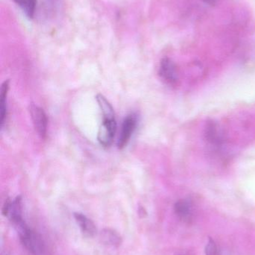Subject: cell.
Wrapping results in <instances>:
<instances>
[{"mask_svg": "<svg viewBox=\"0 0 255 255\" xmlns=\"http://www.w3.org/2000/svg\"><path fill=\"white\" fill-rule=\"evenodd\" d=\"M19 240L24 248L32 255H44L46 253L44 242L41 237L28 227L26 224L17 228Z\"/></svg>", "mask_w": 255, "mask_h": 255, "instance_id": "obj_1", "label": "cell"}, {"mask_svg": "<svg viewBox=\"0 0 255 255\" xmlns=\"http://www.w3.org/2000/svg\"><path fill=\"white\" fill-rule=\"evenodd\" d=\"M3 215L7 217L16 227L25 224L22 217V198L17 196L13 201L7 200L2 208Z\"/></svg>", "mask_w": 255, "mask_h": 255, "instance_id": "obj_2", "label": "cell"}, {"mask_svg": "<svg viewBox=\"0 0 255 255\" xmlns=\"http://www.w3.org/2000/svg\"><path fill=\"white\" fill-rule=\"evenodd\" d=\"M29 113L37 134L42 139H44L47 131V118L46 113L41 108L33 104L29 106Z\"/></svg>", "mask_w": 255, "mask_h": 255, "instance_id": "obj_3", "label": "cell"}, {"mask_svg": "<svg viewBox=\"0 0 255 255\" xmlns=\"http://www.w3.org/2000/svg\"><path fill=\"white\" fill-rule=\"evenodd\" d=\"M117 124L115 120L103 119V124L99 129L97 139L100 145L109 147L112 145L116 132Z\"/></svg>", "mask_w": 255, "mask_h": 255, "instance_id": "obj_4", "label": "cell"}, {"mask_svg": "<svg viewBox=\"0 0 255 255\" xmlns=\"http://www.w3.org/2000/svg\"><path fill=\"white\" fill-rule=\"evenodd\" d=\"M137 126V118L135 115H130L124 120L121 126V132L118 139V147L123 149L130 141L135 129Z\"/></svg>", "mask_w": 255, "mask_h": 255, "instance_id": "obj_5", "label": "cell"}, {"mask_svg": "<svg viewBox=\"0 0 255 255\" xmlns=\"http://www.w3.org/2000/svg\"><path fill=\"white\" fill-rule=\"evenodd\" d=\"M159 74L169 85H174L178 80V73L175 64L172 60L168 58L162 59L159 69Z\"/></svg>", "mask_w": 255, "mask_h": 255, "instance_id": "obj_6", "label": "cell"}, {"mask_svg": "<svg viewBox=\"0 0 255 255\" xmlns=\"http://www.w3.org/2000/svg\"><path fill=\"white\" fill-rule=\"evenodd\" d=\"M74 218L79 229L85 236L94 237L97 233V229L94 223L86 216L81 213H75Z\"/></svg>", "mask_w": 255, "mask_h": 255, "instance_id": "obj_7", "label": "cell"}, {"mask_svg": "<svg viewBox=\"0 0 255 255\" xmlns=\"http://www.w3.org/2000/svg\"><path fill=\"white\" fill-rule=\"evenodd\" d=\"M8 90L9 80H5L1 85L0 94V124L1 128L4 127L7 117V97Z\"/></svg>", "mask_w": 255, "mask_h": 255, "instance_id": "obj_8", "label": "cell"}, {"mask_svg": "<svg viewBox=\"0 0 255 255\" xmlns=\"http://www.w3.org/2000/svg\"><path fill=\"white\" fill-rule=\"evenodd\" d=\"M99 107L102 112V116L103 119L115 120V112L113 108L109 101L106 100V97L102 94H97L96 97Z\"/></svg>", "mask_w": 255, "mask_h": 255, "instance_id": "obj_9", "label": "cell"}, {"mask_svg": "<svg viewBox=\"0 0 255 255\" xmlns=\"http://www.w3.org/2000/svg\"><path fill=\"white\" fill-rule=\"evenodd\" d=\"M13 1L28 19L34 17L37 9V0H13Z\"/></svg>", "mask_w": 255, "mask_h": 255, "instance_id": "obj_10", "label": "cell"}, {"mask_svg": "<svg viewBox=\"0 0 255 255\" xmlns=\"http://www.w3.org/2000/svg\"><path fill=\"white\" fill-rule=\"evenodd\" d=\"M175 214L183 220H188L191 214V205L188 201H178L175 205Z\"/></svg>", "mask_w": 255, "mask_h": 255, "instance_id": "obj_11", "label": "cell"}, {"mask_svg": "<svg viewBox=\"0 0 255 255\" xmlns=\"http://www.w3.org/2000/svg\"><path fill=\"white\" fill-rule=\"evenodd\" d=\"M102 240L103 243L112 247H118L121 245V237L112 230L106 229L103 231L101 234Z\"/></svg>", "mask_w": 255, "mask_h": 255, "instance_id": "obj_12", "label": "cell"}, {"mask_svg": "<svg viewBox=\"0 0 255 255\" xmlns=\"http://www.w3.org/2000/svg\"><path fill=\"white\" fill-rule=\"evenodd\" d=\"M207 136H208V140L211 141V142H214V143H219L221 140L220 133L217 131V127L214 124H211L208 128Z\"/></svg>", "mask_w": 255, "mask_h": 255, "instance_id": "obj_13", "label": "cell"}, {"mask_svg": "<svg viewBox=\"0 0 255 255\" xmlns=\"http://www.w3.org/2000/svg\"><path fill=\"white\" fill-rule=\"evenodd\" d=\"M205 255H218V249H217V244L214 240L210 238L206 248H205Z\"/></svg>", "mask_w": 255, "mask_h": 255, "instance_id": "obj_14", "label": "cell"}, {"mask_svg": "<svg viewBox=\"0 0 255 255\" xmlns=\"http://www.w3.org/2000/svg\"><path fill=\"white\" fill-rule=\"evenodd\" d=\"M202 1L205 3V4H209V5H215L217 3L218 0H202Z\"/></svg>", "mask_w": 255, "mask_h": 255, "instance_id": "obj_15", "label": "cell"}]
</instances>
